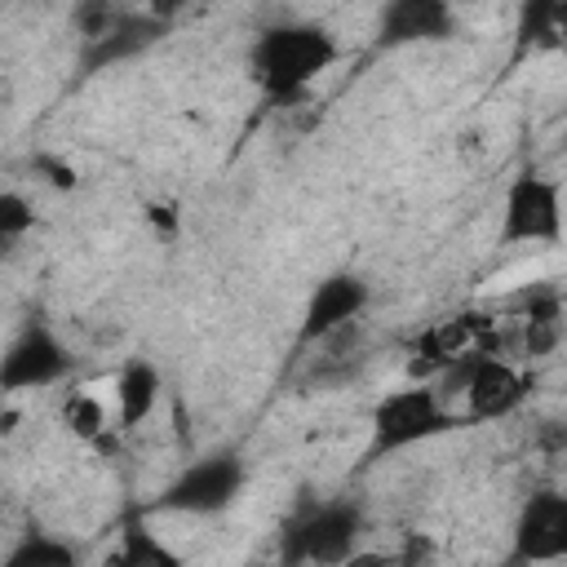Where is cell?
Wrapping results in <instances>:
<instances>
[{"label": "cell", "mask_w": 567, "mask_h": 567, "mask_svg": "<svg viewBox=\"0 0 567 567\" xmlns=\"http://www.w3.org/2000/svg\"><path fill=\"white\" fill-rule=\"evenodd\" d=\"M337 58H341V44L323 22H275L252 40L248 71L266 102H292Z\"/></svg>", "instance_id": "cell-1"}, {"label": "cell", "mask_w": 567, "mask_h": 567, "mask_svg": "<svg viewBox=\"0 0 567 567\" xmlns=\"http://www.w3.org/2000/svg\"><path fill=\"white\" fill-rule=\"evenodd\" d=\"M456 425H470V416H456L434 381H412L403 390H390L372 408V443L368 456L381 461L390 452H408L416 443H430Z\"/></svg>", "instance_id": "cell-2"}, {"label": "cell", "mask_w": 567, "mask_h": 567, "mask_svg": "<svg viewBox=\"0 0 567 567\" xmlns=\"http://www.w3.org/2000/svg\"><path fill=\"white\" fill-rule=\"evenodd\" d=\"M368 518L359 501H315L301 505L284 527V563H350Z\"/></svg>", "instance_id": "cell-3"}, {"label": "cell", "mask_w": 567, "mask_h": 567, "mask_svg": "<svg viewBox=\"0 0 567 567\" xmlns=\"http://www.w3.org/2000/svg\"><path fill=\"white\" fill-rule=\"evenodd\" d=\"M244 478H248V470H244L239 452L235 447H217V452H204L190 465H182L164 483V492L155 496L151 509H164V514H221L244 492Z\"/></svg>", "instance_id": "cell-4"}, {"label": "cell", "mask_w": 567, "mask_h": 567, "mask_svg": "<svg viewBox=\"0 0 567 567\" xmlns=\"http://www.w3.org/2000/svg\"><path fill=\"white\" fill-rule=\"evenodd\" d=\"M563 226H567L563 186L540 168L514 173L501 199V230H496L501 244H558Z\"/></svg>", "instance_id": "cell-5"}, {"label": "cell", "mask_w": 567, "mask_h": 567, "mask_svg": "<svg viewBox=\"0 0 567 567\" xmlns=\"http://www.w3.org/2000/svg\"><path fill=\"white\" fill-rule=\"evenodd\" d=\"M75 354L62 346V337L31 319L18 328V337L9 341L4 359H0V390L4 394H27V390H44V385H58L66 372H71Z\"/></svg>", "instance_id": "cell-6"}, {"label": "cell", "mask_w": 567, "mask_h": 567, "mask_svg": "<svg viewBox=\"0 0 567 567\" xmlns=\"http://www.w3.org/2000/svg\"><path fill=\"white\" fill-rule=\"evenodd\" d=\"M368 306H372V284H368L363 275H354V270H332V275H323V279L310 288L306 306H301L297 346H319L323 337H332V332H341L346 323L363 319Z\"/></svg>", "instance_id": "cell-7"}, {"label": "cell", "mask_w": 567, "mask_h": 567, "mask_svg": "<svg viewBox=\"0 0 567 567\" xmlns=\"http://www.w3.org/2000/svg\"><path fill=\"white\" fill-rule=\"evenodd\" d=\"M509 558L514 563L567 558V492L540 487L518 505L514 532H509Z\"/></svg>", "instance_id": "cell-8"}, {"label": "cell", "mask_w": 567, "mask_h": 567, "mask_svg": "<svg viewBox=\"0 0 567 567\" xmlns=\"http://www.w3.org/2000/svg\"><path fill=\"white\" fill-rule=\"evenodd\" d=\"M461 394H465V416L470 421H501V416H514L527 403L532 377L523 368H514L509 359L478 350Z\"/></svg>", "instance_id": "cell-9"}, {"label": "cell", "mask_w": 567, "mask_h": 567, "mask_svg": "<svg viewBox=\"0 0 567 567\" xmlns=\"http://www.w3.org/2000/svg\"><path fill=\"white\" fill-rule=\"evenodd\" d=\"M456 31L452 0H385L377 13V49L439 44Z\"/></svg>", "instance_id": "cell-10"}, {"label": "cell", "mask_w": 567, "mask_h": 567, "mask_svg": "<svg viewBox=\"0 0 567 567\" xmlns=\"http://www.w3.org/2000/svg\"><path fill=\"white\" fill-rule=\"evenodd\" d=\"M173 31V22L155 18L151 9H128L124 22L115 31H106L102 40H89L80 44V75H102V71H115L124 62H137L142 53H151L164 35Z\"/></svg>", "instance_id": "cell-11"}, {"label": "cell", "mask_w": 567, "mask_h": 567, "mask_svg": "<svg viewBox=\"0 0 567 567\" xmlns=\"http://www.w3.org/2000/svg\"><path fill=\"white\" fill-rule=\"evenodd\" d=\"M159 394H164V377H159L155 359L128 354L115 372V421H120V430L146 425L151 412L159 408Z\"/></svg>", "instance_id": "cell-12"}, {"label": "cell", "mask_w": 567, "mask_h": 567, "mask_svg": "<svg viewBox=\"0 0 567 567\" xmlns=\"http://www.w3.org/2000/svg\"><path fill=\"white\" fill-rule=\"evenodd\" d=\"M514 40H518L523 53L563 49V40H558V0H518Z\"/></svg>", "instance_id": "cell-13"}, {"label": "cell", "mask_w": 567, "mask_h": 567, "mask_svg": "<svg viewBox=\"0 0 567 567\" xmlns=\"http://www.w3.org/2000/svg\"><path fill=\"white\" fill-rule=\"evenodd\" d=\"M75 549L58 536H44V532H27L9 554H4V567H75Z\"/></svg>", "instance_id": "cell-14"}, {"label": "cell", "mask_w": 567, "mask_h": 567, "mask_svg": "<svg viewBox=\"0 0 567 567\" xmlns=\"http://www.w3.org/2000/svg\"><path fill=\"white\" fill-rule=\"evenodd\" d=\"M128 4L124 0H71V31L80 35V44L102 40L106 31H115L124 22Z\"/></svg>", "instance_id": "cell-15"}, {"label": "cell", "mask_w": 567, "mask_h": 567, "mask_svg": "<svg viewBox=\"0 0 567 567\" xmlns=\"http://www.w3.org/2000/svg\"><path fill=\"white\" fill-rule=\"evenodd\" d=\"M62 425H66L75 439H84V443H97V439L106 434V408L97 403V394H89V390H75V394L62 403Z\"/></svg>", "instance_id": "cell-16"}, {"label": "cell", "mask_w": 567, "mask_h": 567, "mask_svg": "<svg viewBox=\"0 0 567 567\" xmlns=\"http://www.w3.org/2000/svg\"><path fill=\"white\" fill-rule=\"evenodd\" d=\"M120 563H159V567H173V563H182L177 558V549H168L164 540H155V532H146V527H128L124 532V540H120V554H115Z\"/></svg>", "instance_id": "cell-17"}, {"label": "cell", "mask_w": 567, "mask_h": 567, "mask_svg": "<svg viewBox=\"0 0 567 567\" xmlns=\"http://www.w3.org/2000/svg\"><path fill=\"white\" fill-rule=\"evenodd\" d=\"M27 230H35V208L22 190H4L0 195V239L4 244H18Z\"/></svg>", "instance_id": "cell-18"}, {"label": "cell", "mask_w": 567, "mask_h": 567, "mask_svg": "<svg viewBox=\"0 0 567 567\" xmlns=\"http://www.w3.org/2000/svg\"><path fill=\"white\" fill-rule=\"evenodd\" d=\"M523 354H532V359H540V354H549L558 341H563V323L558 319H523Z\"/></svg>", "instance_id": "cell-19"}, {"label": "cell", "mask_w": 567, "mask_h": 567, "mask_svg": "<svg viewBox=\"0 0 567 567\" xmlns=\"http://www.w3.org/2000/svg\"><path fill=\"white\" fill-rule=\"evenodd\" d=\"M31 168L53 186V190H75L80 186V173H75V164L71 159H58V155H49V151H40V155H31Z\"/></svg>", "instance_id": "cell-20"}, {"label": "cell", "mask_w": 567, "mask_h": 567, "mask_svg": "<svg viewBox=\"0 0 567 567\" xmlns=\"http://www.w3.org/2000/svg\"><path fill=\"white\" fill-rule=\"evenodd\" d=\"M195 0H146V9L155 13V18H164V22H177V13L182 9H190Z\"/></svg>", "instance_id": "cell-21"}, {"label": "cell", "mask_w": 567, "mask_h": 567, "mask_svg": "<svg viewBox=\"0 0 567 567\" xmlns=\"http://www.w3.org/2000/svg\"><path fill=\"white\" fill-rule=\"evenodd\" d=\"M146 217H151V221H155L164 235H177V213H173V208H159V204H151V208H146Z\"/></svg>", "instance_id": "cell-22"}, {"label": "cell", "mask_w": 567, "mask_h": 567, "mask_svg": "<svg viewBox=\"0 0 567 567\" xmlns=\"http://www.w3.org/2000/svg\"><path fill=\"white\" fill-rule=\"evenodd\" d=\"M558 40L567 49V0H558Z\"/></svg>", "instance_id": "cell-23"}]
</instances>
